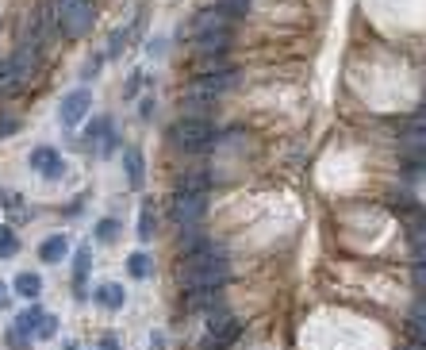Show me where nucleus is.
<instances>
[{"instance_id":"obj_20","label":"nucleus","mask_w":426,"mask_h":350,"mask_svg":"<svg viewBox=\"0 0 426 350\" xmlns=\"http://www.w3.org/2000/svg\"><path fill=\"white\" fill-rule=\"evenodd\" d=\"M208 242H211L208 235H200V231H192V227H188V231L181 235V254L188 258V254H196V250H204Z\"/></svg>"},{"instance_id":"obj_14","label":"nucleus","mask_w":426,"mask_h":350,"mask_svg":"<svg viewBox=\"0 0 426 350\" xmlns=\"http://www.w3.org/2000/svg\"><path fill=\"white\" fill-rule=\"evenodd\" d=\"M66 254H70V239H66V235H50V239L39 247V258H43V262H62Z\"/></svg>"},{"instance_id":"obj_32","label":"nucleus","mask_w":426,"mask_h":350,"mask_svg":"<svg viewBox=\"0 0 426 350\" xmlns=\"http://www.w3.org/2000/svg\"><path fill=\"white\" fill-rule=\"evenodd\" d=\"M8 347L12 350H27V347H31V339H27V335H20L16 327H12V331H8Z\"/></svg>"},{"instance_id":"obj_28","label":"nucleus","mask_w":426,"mask_h":350,"mask_svg":"<svg viewBox=\"0 0 426 350\" xmlns=\"http://www.w3.org/2000/svg\"><path fill=\"white\" fill-rule=\"evenodd\" d=\"M142 81H146V78H142V70H135L131 78H127V85H123V96H127V101H131V96H139Z\"/></svg>"},{"instance_id":"obj_19","label":"nucleus","mask_w":426,"mask_h":350,"mask_svg":"<svg viewBox=\"0 0 426 350\" xmlns=\"http://www.w3.org/2000/svg\"><path fill=\"white\" fill-rule=\"evenodd\" d=\"M154 227H158L154 204H142V212H139V239H142V242H150V239H154Z\"/></svg>"},{"instance_id":"obj_39","label":"nucleus","mask_w":426,"mask_h":350,"mask_svg":"<svg viewBox=\"0 0 426 350\" xmlns=\"http://www.w3.org/2000/svg\"><path fill=\"white\" fill-rule=\"evenodd\" d=\"M100 350H119V342L116 339H100Z\"/></svg>"},{"instance_id":"obj_18","label":"nucleus","mask_w":426,"mask_h":350,"mask_svg":"<svg viewBox=\"0 0 426 350\" xmlns=\"http://www.w3.org/2000/svg\"><path fill=\"white\" fill-rule=\"evenodd\" d=\"M89 262H93V250L89 247H81L77 250V270H73V285H77V293H85V277H89Z\"/></svg>"},{"instance_id":"obj_33","label":"nucleus","mask_w":426,"mask_h":350,"mask_svg":"<svg viewBox=\"0 0 426 350\" xmlns=\"http://www.w3.org/2000/svg\"><path fill=\"white\" fill-rule=\"evenodd\" d=\"M411 281H415L418 293H426V265H418V262H415V270H411Z\"/></svg>"},{"instance_id":"obj_1","label":"nucleus","mask_w":426,"mask_h":350,"mask_svg":"<svg viewBox=\"0 0 426 350\" xmlns=\"http://www.w3.org/2000/svg\"><path fill=\"white\" fill-rule=\"evenodd\" d=\"M227 277H231V270H227V250L219 247L215 239L181 262V285L185 289H223Z\"/></svg>"},{"instance_id":"obj_22","label":"nucleus","mask_w":426,"mask_h":350,"mask_svg":"<svg viewBox=\"0 0 426 350\" xmlns=\"http://www.w3.org/2000/svg\"><path fill=\"white\" fill-rule=\"evenodd\" d=\"M208 185H211L208 173H185L177 189H181V193H204V196H208Z\"/></svg>"},{"instance_id":"obj_2","label":"nucleus","mask_w":426,"mask_h":350,"mask_svg":"<svg viewBox=\"0 0 426 350\" xmlns=\"http://www.w3.org/2000/svg\"><path fill=\"white\" fill-rule=\"evenodd\" d=\"M211 143H215V127L208 124V119H177V124L169 127V147L177 150H188V154H200V150H208Z\"/></svg>"},{"instance_id":"obj_16","label":"nucleus","mask_w":426,"mask_h":350,"mask_svg":"<svg viewBox=\"0 0 426 350\" xmlns=\"http://www.w3.org/2000/svg\"><path fill=\"white\" fill-rule=\"evenodd\" d=\"M39 319H43V308H39V304H31L27 312H20L12 327H16L20 335H27V339H31V331H39Z\"/></svg>"},{"instance_id":"obj_41","label":"nucleus","mask_w":426,"mask_h":350,"mask_svg":"<svg viewBox=\"0 0 426 350\" xmlns=\"http://www.w3.org/2000/svg\"><path fill=\"white\" fill-rule=\"evenodd\" d=\"M423 108H426V93H423Z\"/></svg>"},{"instance_id":"obj_7","label":"nucleus","mask_w":426,"mask_h":350,"mask_svg":"<svg viewBox=\"0 0 426 350\" xmlns=\"http://www.w3.org/2000/svg\"><path fill=\"white\" fill-rule=\"evenodd\" d=\"M234 16L231 12H223L219 4H208V8H200L192 16V35H204V31H231Z\"/></svg>"},{"instance_id":"obj_25","label":"nucleus","mask_w":426,"mask_h":350,"mask_svg":"<svg viewBox=\"0 0 426 350\" xmlns=\"http://www.w3.org/2000/svg\"><path fill=\"white\" fill-rule=\"evenodd\" d=\"M12 254H20V239L12 227H0V258H12Z\"/></svg>"},{"instance_id":"obj_11","label":"nucleus","mask_w":426,"mask_h":350,"mask_svg":"<svg viewBox=\"0 0 426 350\" xmlns=\"http://www.w3.org/2000/svg\"><path fill=\"white\" fill-rule=\"evenodd\" d=\"M123 166H127V185L139 193V189L146 185V166H142V154H139L135 147H127V150H123Z\"/></svg>"},{"instance_id":"obj_21","label":"nucleus","mask_w":426,"mask_h":350,"mask_svg":"<svg viewBox=\"0 0 426 350\" xmlns=\"http://www.w3.org/2000/svg\"><path fill=\"white\" fill-rule=\"evenodd\" d=\"M20 78H16V70H12V58H4L0 62V93H20Z\"/></svg>"},{"instance_id":"obj_26","label":"nucleus","mask_w":426,"mask_h":350,"mask_svg":"<svg viewBox=\"0 0 426 350\" xmlns=\"http://www.w3.org/2000/svg\"><path fill=\"white\" fill-rule=\"evenodd\" d=\"M116 235H119L116 219H100V224H96V239H100V242H116Z\"/></svg>"},{"instance_id":"obj_17","label":"nucleus","mask_w":426,"mask_h":350,"mask_svg":"<svg viewBox=\"0 0 426 350\" xmlns=\"http://www.w3.org/2000/svg\"><path fill=\"white\" fill-rule=\"evenodd\" d=\"M16 293L24 296V300H35V296L43 293V277H39V273H20V277H16Z\"/></svg>"},{"instance_id":"obj_4","label":"nucleus","mask_w":426,"mask_h":350,"mask_svg":"<svg viewBox=\"0 0 426 350\" xmlns=\"http://www.w3.org/2000/svg\"><path fill=\"white\" fill-rule=\"evenodd\" d=\"M238 85V70L234 66H215V70H200L196 73V81L188 85V93H200L208 96V101H219L223 93H231V89Z\"/></svg>"},{"instance_id":"obj_10","label":"nucleus","mask_w":426,"mask_h":350,"mask_svg":"<svg viewBox=\"0 0 426 350\" xmlns=\"http://www.w3.org/2000/svg\"><path fill=\"white\" fill-rule=\"evenodd\" d=\"M231 50V31H204L196 35V54L200 58H227Z\"/></svg>"},{"instance_id":"obj_34","label":"nucleus","mask_w":426,"mask_h":350,"mask_svg":"<svg viewBox=\"0 0 426 350\" xmlns=\"http://www.w3.org/2000/svg\"><path fill=\"white\" fill-rule=\"evenodd\" d=\"M407 127H415V131H426V108H423V112H415V116L407 119Z\"/></svg>"},{"instance_id":"obj_3","label":"nucleus","mask_w":426,"mask_h":350,"mask_svg":"<svg viewBox=\"0 0 426 350\" xmlns=\"http://www.w3.org/2000/svg\"><path fill=\"white\" fill-rule=\"evenodd\" d=\"M54 12H58V31L66 39H81V35L93 31V4L89 0H54Z\"/></svg>"},{"instance_id":"obj_30","label":"nucleus","mask_w":426,"mask_h":350,"mask_svg":"<svg viewBox=\"0 0 426 350\" xmlns=\"http://www.w3.org/2000/svg\"><path fill=\"white\" fill-rule=\"evenodd\" d=\"M411 242H426V216L411 219Z\"/></svg>"},{"instance_id":"obj_13","label":"nucleus","mask_w":426,"mask_h":350,"mask_svg":"<svg viewBox=\"0 0 426 350\" xmlns=\"http://www.w3.org/2000/svg\"><path fill=\"white\" fill-rule=\"evenodd\" d=\"M93 300H100L104 308H123L127 304V293H123V285H116V281H104V285H96V293H93Z\"/></svg>"},{"instance_id":"obj_6","label":"nucleus","mask_w":426,"mask_h":350,"mask_svg":"<svg viewBox=\"0 0 426 350\" xmlns=\"http://www.w3.org/2000/svg\"><path fill=\"white\" fill-rule=\"evenodd\" d=\"M89 108H93V93H89V89H73V93H66V96H62L58 119H62L66 127H77L81 119L89 116Z\"/></svg>"},{"instance_id":"obj_37","label":"nucleus","mask_w":426,"mask_h":350,"mask_svg":"<svg viewBox=\"0 0 426 350\" xmlns=\"http://www.w3.org/2000/svg\"><path fill=\"white\" fill-rule=\"evenodd\" d=\"M139 112H142V119H150V116H154V101H150V96H146V101L139 104Z\"/></svg>"},{"instance_id":"obj_5","label":"nucleus","mask_w":426,"mask_h":350,"mask_svg":"<svg viewBox=\"0 0 426 350\" xmlns=\"http://www.w3.org/2000/svg\"><path fill=\"white\" fill-rule=\"evenodd\" d=\"M204 212H208V196L204 193H173V200H169V216H173V224H181V227H196L204 219Z\"/></svg>"},{"instance_id":"obj_8","label":"nucleus","mask_w":426,"mask_h":350,"mask_svg":"<svg viewBox=\"0 0 426 350\" xmlns=\"http://www.w3.org/2000/svg\"><path fill=\"white\" fill-rule=\"evenodd\" d=\"M208 331H211V339H219V342H234L238 339V319H234L223 304H215V308H208Z\"/></svg>"},{"instance_id":"obj_27","label":"nucleus","mask_w":426,"mask_h":350,"mask_svg":"<svg viewBox=\"0 0 426 350\" xmlns=\"http://www.w3.org/2000/svg\"><path fill=\"white\" fill-rule=\"evenodd\" d=\"M54 335H58V319H54V316H43V319H39V331H35V339L50 342Z\"/></svg>"},{"instance_id":"obj_15","label":"nucleus","mask_w":426,"mask_h":350,"mask_svg":"<svg viewBox=\"0 0 426 350\" xmlns=\"http://www.w3.org/2000/svg\"><path fill=\"white\" fill-rule=\"evenodd\" d=\"M181 108H185V116H188V119H200V116H208V112L215 108V101H208V96H200V93H185Z\"/></svg>"},{"instance_id":"obj_12","label":"nucleus","mask_w":426,"mask_h":350,"mask_svg":"<svg viewBox=\"0 0 426 350\" xmlns=\"http://www.w3.org/2000/svg\"><path fill=\"white\" fill-rule=\"evenodd\" d=\"M219 304V289H185V308L188 312H208Z\"/></svg>"},{"instance_id":"obj_24","label":"nucleus","mask_w":426,"mask_h":350,"mask_svg":"<svg viewBox=\"0 0 426 350\" xmlns=\"http://www.w3.org/2000/svg\"><path fill=\"white\" fill-rule=\"evenodd\" d=\"M407 335H411V342H423V347H426V312H411Z\"/></svg>"},{"instance_id":"obj_35","label":"nucleus","mask_w":426,"mask_h":350,"mask_svg":"<svg viewBox=\"0 0 426 350\" xmlns=\"http://www.w3.org/2000/svg\"><path fill=\"white\" fill-rule=\"evenodd\" d=\"M16 131H20L16 119H0V135H16Z\"/></svg>"},{"instance_id":"obj_38","label":"nucleus","mask_w":426,"mask_h":350,"mask_svg":"<svg viewBox=\"0 0 426 350\" xmlns=\"http://www.w3.org/2000/svg\"><path fill=\"white\" fill-rule=\"evenodd\" d=\"M0 308H8V285L0 281Z\"/></svg>"},{"instance_id":"obj_23","label":"nucleus","mask_w":426,"mask_h":350,"mask_svg":"<svg viewBox=\"0 0 426 350\" xmlns=\"http://www.w3.org/2000/svg\"><path fill=\"white\" fill-rule=\"evenodd\" d=\"M127 270H131V277H150V270H154V262H150V254H142V250H139V254H131V258H127Z\"/></svg>"},{"instance_id":"obj_40","label":"nucleus","mask_w":426,"mask_h":350,"mask_svg":"<svg viewBox=\"0 0 426 350\" xmlns=\"http://www.w3.org/2000/svg\"><path fill=\"white\" fill-rule=\"evenodd\" d=\"M403 350H426V347H423V342H407Z\"/></svg>"},{"instance_id":"obj_36","label":"nucleus","mask_w":426,"mask_h":350,"mask_svg":"<svg viewBox=\"0 0 426 350\" xmlns=\"http://www.w3.org/2000/svg\"><path fill=\"white\" fill-rule=\"evenodd\" d=\"M411 247H415V262L426 265V242H411Z\"/></svg>"},{"instance_id":"obj_9","label":"nucleus","mask_w":426,"mask_h":350,"mask_svg":"<svg viewBox=\"0 0 426 350\" xmlns=\"http://www.w3.org/2000/svg\"><path fill=\"white\" fill-rule=\"evenodd\" d=\"M31 170H39L47 181H58L66 173V162L54 147H39V150H31Z\"/></svg>"},{"instance_id":"obj_29","label":"nucleus","mask_w":426,"mask_h":350,"mask_svg":"<svg viewBox=\"0 0 426 350\" xmlns=\"http://www.w3.org/2000/svg\"><path fill=\"white\" fill-rule=\"evenodd\" d=\"M123 47H127V35L116 31V35L108 39V58H119V54H123Z\"/></svg>"},{"instance_id":"obj_31","label":"nucleus","mask_w":426,"mask_h":350,"mask_svg":"<svg viewBox=\"0 0 426 350\" xmlns=\"http://www.w3.org/2000/svg\"><path fill=\"white\" fill-rule=\"evenodd\" d=\"M100 66H104V58H100V54L89 58V62L81 66V78H85V81H89V78H96V73H100Z\"/></svg>"}]
</instances>
